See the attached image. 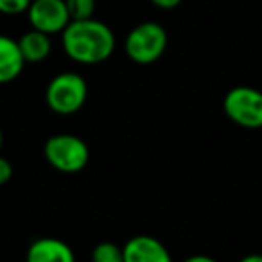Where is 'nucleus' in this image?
I'll return each instance as SVG.
<instances>
[{"mask_svg": "<svg viewBox=\"0 0 262 262\" xmlns=\"http://www.w3.org/2000/svg\"><path fill=\"white\" fill-rule=\"evenodd\" d=\"M225 115L246 129L262 127V92L251 86H235L223 99Z\"/></svg>", "mask_w": 262, "mask_h": 262, "instance_id": "nucleus-5", "label": "nucleus"}, {"mask_svg": "<svg viewBox=\"0 0 262 262\" xmlns=\"http://www.w3.org/2000/svg\"><path fill=\"white\" fill-rule=\"evenodd\" d=\"M88 99V84L77 72H61L51 79L45 90L49 108L58 115L79 112Z\"/></svg>", "mask_w": 262, "mask_h": 262, "instance_id": "nucleus-4", "label": "nucleus"}, {"mask_svg": "<svg viewBox=\"0 0 262 262\" xmlns=\"http://www.w3.org/2000/svg\"><path fill=\"white\" fill-rule=\"evenodd\" d=\"M183 262H219V260H215V258L208 257V255H192V257L185 258Z\"/></svg>", "mask_w": 262, "mask_h": 262, "instance_id": "nucleus-16", "label": "nucleus"}, {"mask_svg": "<svg viewBox=\"0 0 262 262\" xmlns=\"http://www.w3.org/2000/svg\"><path fill=\"white\" fill-rule=\"evenodd\" d=\"M155 6H157L158 9H174V8H178L180 4H182L183 0H151Z\"/></svg>", "mask_w": 262, "mask_h": 262, "instance_id": "nucleus-15", "label": "nucleus"}, {"mask_svg": "<svg viewBox=\"0 0 262 262\" xmlns=\"http://www.w3.org/2000/svg\"><path fill=\"white\" fill-rule=\"evenodd\" d=\"M26 61L20 52L18 41L0 34V84L13 83L22 74Z\"/></svg>", "mask_w": 262, "mask_h": 262, "instance_id": "nucleus-9", "label": "nucleus"}, {"mask_svg": "<svg viewBox=\"0 0 262 262\" xmlns=\"http://www.w3.org/2000/svg\"><path fill=\"white\" fill-rule=\"evenodd\" d=\"M167 49V31L158 22H142L127 33L124 52L137 65H151Z\"/></svg>", "mask_w": 262, "mask_h": 262, "instance_id": "nucleus-2", "label": "nucleus"}, {"mask_svg": "<svg viewBox=\"0 0 262 262\" xmlns=\"http://www.w3.org/2000/svg\"><path fill=\"white\" fill-rule=\"evenodd\" d=\"M26 262H76V255L65 241L41 237L27 248Z\"/></svg>", "mask_w": 262, "mask_h": 262, "instance_id": "nucleus-8", "label": "nucleus"}, {"mask_svg": "<svg viewBox=\"0 0 262 262\" xmlns=\"http://www.w3.org/2000/svg\"><path fill=\"white\" fill-rule=\"evenodd\" d=\"M45 160L52 169L65 174L83 171L90 162V149L83 139L70 133L52 135L43 146Z\"/></svg>", "mask_w": 262, "mask_h": 262, "instance_id": "nucleus-3", "label": "nucleus"}, {"mask_svg": "<svg viewBox=\"0 0 262 262\" xmlns=\"http://www.w3.org/2000/svg\"><path fill=\"white\" fill-rule=\"evenodd\" d=\"M70 20H88L94 18L95 0H65Z\"/></svg>", "mask_w": 262, "mask_h": 262, "instance_id": "nucleus-12", "label": "nucleus"}, {"mask_svg": "<svg viewBox=\"0 0 262 262\" xmlns=\"http://www.w3.org/2000/svg\"><path fill=\"white\" fill-rule=\"evenodd\" d=\"M26 15L31 29L41 31L49 36L61 34L72 22L65 0H33Z\"/></svg>", "mask_w": 262, "mask_h": 262, "instance_id": "nucleus-6", "label": "nucleus"}, {"mask_svg": "<svg viewBox=\"0 0 262 262\" xmlns=\"http://www.w3.org/2000/svg\"><path fill=\"white\" fill-rule=\"evenodd\" d=\"M239 262H262V255H258V253L246 255V257H243Z\"/></svg>", "mask_w": 262, "mask_h": 262, "instance_id": "nucleus-17", "label": "nucleus"}, {"mask_svg": "<svg viewBox=\"0 0 262 262\" xmlns=\"http://www.w3.org/2000/svg\"><path fill=\"white\" fill-rule=\"evenodd\" d=\"M13 178V164L8 158L0 157V187L6 185Z\"/></svg>", "mask_w": 262, "mask_h": 262, "instance_id": "nucleus-14", "label": "nucleus"}, {"mask_svg": "<svg viewBox=\"0 0 262 262\" xmlns=\"http://www.w3.org/2000/svg\"><path fill=\"white\" fill-rule=\"evenodd\" d=\"M33 0H0V13L8 16L27 13Z\"/></svg>", "mask_w": 262, "mask_h": 262, "instance_id": "nucleus-13", "label": "nucleus"}, {"mask_svg": "<svg viewBox=\"0 0 262 262\" xmlns=\"http://www.w3.org/2000/svg\"><path fill=\"white\" fill-rule=\"evenodd\" d=\"M92 262H124V250L122 246L115 243H99L92 250Z\"/></svg>", "mask_w": 262, "mask_h": 262, "instance_id": "nucleus-11", "label": "nucleus"}, {"mask_svg": "<svg viewBox=\"0 0 262 262\" xmlns=\"http://www.w3.org/2000/svg\"><path fill=\"white\" fill-rule=\"evenodd\" d=\"M16 41H18L20 52H22L26 63H40L43 59H47L52 52L51 36L41 33V31L36 29L27 31Z\"/></svg>", "mask_w": 262, "mask_h": 262, "instance_id": "nucleus-10", "label": "nucleus"}, {"mask_svg": "<svg viewBox=\"0 0 262 262\" xmlns=\"http://www.w3.org/2000/svg\"><path fill=\"white\" fill-rule=\"evenodd\" d=\"M2 146H4V133H2V127H0V151H2Z\"/></svg>", "mask_w": 262, "mask_h": 262, "instance_id": "nucleus-18", "label": "nucleus"}, {"mask_svg": "<svg viewBox=\"0 0 262 262\" xmlns=\"http://www.w3.org/2000/svg\"><path fill=\"white\" fill-rule=\"evenodd\" d=\"M124 262H172L164 243L153 235H135L122 246Z\"/></svg>", "mask_w": 262, "mask_h": 262, "instance_id": "nucleus-7", "label": "nucleus"}, {"mask_svg": "<svg viewBox=\"0 0 262 262\" xmlns=\"http://www.w3.org/2000/svg\"><path fill=\"white\" fill-rule=\"evenodd\" d=\"M61 45L72 61L99 65L115 51V34L101 20H72L61 33Z\"/></svg>", "mask_w": 262, "mask_h": 262, "instance_id": "nucleus-1", "label": "nucleus"}]
</instances>
